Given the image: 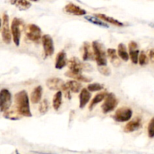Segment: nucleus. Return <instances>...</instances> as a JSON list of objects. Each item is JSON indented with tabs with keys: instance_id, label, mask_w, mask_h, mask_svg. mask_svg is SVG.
<instances>
[{
	"instance_id": "obj_1",
	"label": "nucleus",
	"mask_w": 154,
	"mask_h": 154,
	"mask_svg": "<svg viewBox=\"0 0 154 154\" xmlns=\"http://www.w3.org/2000/svg\"><path fill=\"white\" fill-rule=\"evenodd\" d=\"M15 105L18 112L26 117H31L32 113L29 106V99L28 93L25 90H21L15 94L14 96Z\"/></svg>"
},
{
	"instance_id": "obj_4",
	"label": "nucleus",
	"mask_w": 154,
	"mask_h": 154,
	"mask_svg": "<svg viewBox=\"0 0 154 154\" xmlns=\"http://www.w3.org/2000/svg\"><path fill=\"white\" fill-rule=\"evenodd\" d=\"M25 34L28 39L33 42H38L42 38V32L40 27L35 24H29L25 28Z\"/></svg>"
},
{
	"instance_id": "obj_21",
	"label": "nucleus",
	"mask_w": 154,
	"mask_h": 154,
	"mask_svg": "<svg viewBox=\"0 0 154 154\" xmlns=\"http://www.w3.org/2000/svg\"><path fill=\"white\" fill-rule=\"evenodd\" d=\"M10 3L16 6L19 10L26 11L31 7V3L27 0H10Z\"/></svg>"
},
{
	"instance_id": "obj_37",
	"label": "nucleus",
	"mask_w": 154,
	"mask_h": 154,
	"mask_svg": "<svg viewBox=\"0 0 154 154\" xmlns=\"http://www.w3.org/2000/svg\"><path fill=\"white\" fill-rule=\"evenodd\" d=\"M16 154H20L19 153H18V152L17 151V150H16Z\"/></svg>"
},
{
	"instance_id": "obj_8",
	"label": "nucleus",
	"mask_w": 154,
	"mask_h": 154,
	"mask_svg": "<svg viewBox=\"0 0 154 154\" xmlns=\"http://www.w3.org/2000/svg\"><path fill=\"white\" fill-rule=\"evenodd\" d=\"M132 111L129 108L126 107H122L116 111L114 115V120L117 122L123 123L126 122L132 118Z\"/></svg>"
},
{
	"instance_id": "obj_33",
	"label": "nucleus",
	"mask_w": 154,
	"mask_h": 154,
	"mask_svg": "<svg viewBox=\"0 0 154 154\" xmlns=\"http://www.w3.org/2000/svg\"><path fill=\"white\" fill-rule=\"evenodd\" d=\"M98 69H99V72L105 76H109L111 73V69H110V68L107 67V66H99Z\"/></svg>"
},
{
	"instance_id": "obj_29",
	"label": "nucleus",
	"mask_w": 154,
	"mask_h": 154,
	"mask_svg": "<svg viewBox=\"0 0 154 154\" xmlns=\"http://www.w3.org/2000/svg\"><path fill=\"white\" fill-rule=\"evenodd\" d=\"M49 110V104L46 99H44L42 101L38 107V111L41 114H45Z\"/></svg>"
},
{
	"instance_id": "obj_15",
	"label": "nucleus",
	"mask_w": 154,
	"mask_h": 154,
	"mask_svg": "<svg viewBox=\"0 0 154 154\" xmlns=\"http://www.w3.org/2000/svg\"><path fill=\"white\" fill-rule=\"evenodd\" d=\"M141 127V120L140 118H135V120H131L130 122L127 123L125 126L123 131L126 133H129V132H133L135 131L138 130Z\"/></svg>"
},
{
	"instance_id": "obj_31",
	"label": "nucleus",
	"mask_w": 154,
	"mask_h": 154,
	"mask_svg": "<svg viewBox=\"0 0 154 154\" xmlns=\"http://www.w3.org/2000/svg\"><path fill=\"white\" fill-rule=\"evenodd\" d=\"M138 63L141 66H145L148 63V57L144 51H141L140 53L139 57H138Z\"/></svg>"
},
{
	"instance_id": "obj_22",
	"label": "nucleus",
	"mask_w": 154,
	"mask_h": 154,
	"mask_svg": "<svg viewBox=\"0 0 154 154\" xmlns=\"http://www.w3.org/2000/svg\"><path fill=\"white\" fill-rule=\"evenodd\" d=\"M108 94V93L107 92H102V93H99L98 94H96L93 99V100L91 101V102H90V107H89L90 111H92L94 108L95 106H96L98 104L100 103L102 100H104L106 98Z\"/></svg>"
},
{
	"instance_id": "obj_2",
	"label": "nucleus",
	"mask_w": 154,
	"mask_h": 154,
	"mask_svg": "<svg viewBox=\"0 0 154 154\" xmlns=\"http://www.w3.org/2000/svg\"><path fill=\"white\" fill-rule=\"evenodd\" d=\"M92 48L94 53L95 60L98 66H106L108 62H107L106 53L103 45L98 41H94L92 43Z\"/></svg>"
},
{
	"instance_id": "obj_35",
	"label": "nucleus",
	"mask_w": 154,
	"mask_h": 154,
	"mask_svg": "<svg viewBox=\"0 0 154 154\" xmlns=\"http://www.w3.org/2000/svg\"><path fill=\"white\" fill-rule=\"evenodd\" d=\"M148 57L150 60H153L154 61V48H153V49H151L150 51H149Z\"/></svg>"
},
{
	"instance_id": "obj_27",
	"label": "nucleus",
	"mask_w": 154,
	"mask_h": 154,
	"mask_svg": "<svg viewBox=\"0 0 154 154\" xmlns=\"http://www.w3.org/2000/svg\"><path fill=\"white\" fill-rule=\"evenodd\" d=\"M3 114H4V117L5 118L8 119V120H20V117H22L20 114L18 112L17 110H8V111L3 112Z\"/></svg>"
},
{
	"instance_id": "obj_20",
	"label": "nucleus",
	"mask_w": 154,
	"mask_h": 154,
	"mask_svg": "<svg viewBox=\"0 0 154 154\" xmlns=\"http://www.w3.org/2000/svg\"><path fill=\"white\" fill-rule=\"evenodd\" d=\"M96 17L100 18L101 20H104L105 22L109 23L112 24V25L117 26L120 27V26H124V23H122V22H120V21L114 19V18H113L112 17L107 16V15L104 14H96Z\"/></svg>"
},
{
	"instance_id": "obj_5",
	"label": "nucleus",
	"mask_w": 154,
	"mask_h": 154,
	"mask_svg": "<svg viewBox=\"0 0 154 154\" xmlns=\"http://www.w3.org/2000/svg\"><path fill=\"white\" fill-rule=\"evenodd\" d=\"M2 23V38L5 44H10L11 42V30L9 26V17L6 12L3 13Z\"/></svg>"
},
{
	"instance_id": "obj_16",
	"label": "nucleus",
	"mask_w": 154,
	"mask_h": 154,
	"mask_svg": "<svg viewBox=\"0 0 154 154\" xmlns=\"http://www.w3.org/2000/svg\"><path fill=\"white\" fill-rule=\"evenodd\" d=\"M90 98H91V93L88 89H82L80 93L79 99H80V108H84L87 105V104L90 102Z\"/></svg>"
},
{
	"instance_id": "obj_14",
	"label": "nucleus",
	"mask_w": 154,
	"mask_h": 154,
	"mask_svg": "<svg viewBox=\"0 0 154 154\" xmlns=\"http://www.w3.org/2000/svg\"><path fill=\"white\" fill-rule=\"evenodd\" d=\"M68 64L67 62V56L64 51H60L56 57L55 68L57 69H62L66 67Z\"/></svg>"
},
{
	"instance_id": "obj_10",
	"label": "nucleus",
	"mask_w": 154,
	"mask_h": 154,
	"mask_svg": "<svg viewBox=\"0 0 154 154\" xmlns=\"http://www.w3.org/2000/svg\"><path fill=\"white\" fill-rule=\"evenodd\" d=\"M42 42L45 57H50L53 55L54 53V45L51 36L49 35H44L42 36Z\"/></svg>"
},
{
	"instance_id": "obj_6",
	"label": "nucleus",
	"mask_w": 154,
	"mask_h": 154,
	"mask_svg": "<svg viewBox=\"0 0 154 154\" xmlns=\"http://www.w3.org/2000/svg\"><path fill=\"white\" fill-rule=\"evenodd\" d=\"M118 105V100L114 93H108L106 98L105 99V102L102 105V110L104 114L113 111Z\"/></svg>"
},
{
	"instance_id": "obj_26",
	"label": "nucleus",
	"mask_w": 154,
	"mask_h": 154,
	"mask_svg": "<svg viewBox=\"0 0 154 154\" xmlns=\"http://www.w3.org/2000/svg\"><path fill=\"white\" fill-rule=\"evenodd\" d=\"M118 55L123 61H128L129 59V54H128L127 49L124 44L120 43L118 45V49H117Z\"/></svg>"
},
{
	"instance_id": "obj_11",
	"label": "nucleus",
	"mask_w": 154,
	"mask_h": 154,
	"mask_svg": "<svg viewBox=\"0 0 154 154\" xmlns=\"http://www.w3.org/2000/svg\"><path fill=\"white\" fill-rule=\"evenodd\" d=\"M64 11L71 14L76 15V16H85L87 11L84 9L81 8L79 6L73 4V3H69L66 5L64 8Z\"/></svg>"
},
{
	"instance_id": "obj_13",
	"label": "nucleus",
	"mask_w": 154,
	"mask_h": 154,
	"mask_svg": "<svg viewBox=\"0 0 154 154\" xmlns=\"http://www.w3.org/2000/svg\"><path fill=\"white\" fill-rule=\"evenodd\" d=\"M65 83L59 78H51L46 81V86L51 90H58L62 89Z\"/></svg>"
},
{
	"instance_id": "obj_12",
	"label": "nucleus",
	"mask_w": 154,
	"mask_h": 154,
	"mask_svg": "<svg viewBox=\"0 0 154 154\" xmlns=\"http://www.w3.org/2000/svg\"><path fill=\"white\" fill-rule=\"evenodd\" d=\"M129 57H130L131 61L134 64H138V57H139L140 51L138 50V44L135 42L132 41L129 44Z\"/></svg>"
},
{
	"instance_id": "obj_9",
	"label": "nucleus",
	"mask_w": 154,
	"mask_h": 154,
	"mask_svg": "<svg viewBox=\"0 0 154 154\" xmlns=\"http://www.w3.org/2000/svg\"><path fill=\"white\" fill-rule=\"evenodd\" d=\"M68 67L69 70L76 73H81L83 70H87L88 64H84L76 57H72L68 62Z\"/></svg>"
},
{
	"instance_id": "obj_32",
	"label": "nucleus",
	"mask_w": 154,
	"mask_h": 154,
	"mask_svg": "<svg viewBox=\"0 0 154 154\" xmlns=\"http://www.w3.org/2000/svg\"><path fill=\"white\" fill-rule=\"evenodd\" d=\"M147 132H148V136L150 138H154V117L151 119L149 123L147 126Z\"/></svg>"
},
{
	"instance_id": "obj_24",
	"label": "nucleus",
	"mask_w": 154,
	"mask_h": 154,
	"mask_svg": "<svg viewBox=\"0 0 154 154\" xmlns=\"http://www.w3.org/2000/svg\"><path fill=\"white\" fill-rule=\"evenodd\" d=\"M86 20L87 21H89L91 23L95 24V25H97L99 26L103 27V28H108L109 26L107 24V23H105V21L101 20L100 18L97 17H93V16H85L84 17Z\"/></svg>"
},
{
	"instance_id": "obj_30",
	"label": "nucleus",
	"mask_w": 154,
	"mask_h": 154,
	"mask_svg": "<svg viewBox=\"0 0 154 154\" xmlns=\"http://www.w3.org/2000/svg\"><path fill=\"white\" fill-rule=\"evenodd\" d=\"M104 88V86L102 84H99V83H93V84H90L87 86V89L90 90V92H96L100 91Z\"/></svg>"
},
{
	"instance_id": "obj_3",
	"label": "nucleus",
	"mask_w": 154,
	"mask_h": 154,
	"mask_svg": "<svg viewBox=\"0 0 154 154\" xmlns=\"http://www.w3.org/2000/svg\"><path fill=\"white\" fill-rule=\"evenodd\" d=\"M23 26V22L20 19L17 17H14L12 20L11 26V30L12 38L14 45L17 47L20 45L21 36V29Z\"/></svg>"
},
{
	"instance_id": "obj_23",
	"label": "nucleus",
	"mask_w": 154,
	"mask_h": 154,
	"mask_svg": "<svg viewBox=\"0 0 154 154\" xmlns=\"http://www.w3.org/2000/svg\"><path fill=\"white\" fill-rule=\"evenodd\" d=\"M117 54L118 53H117V51L114 48H108L107 51V54L109 57L110 61L114 66H119V65L120 64V59L117 57Z\"/></svg>"
},
{
	"instance_id": "obj_7",
	"label": "nucleus",
	"mask_w": 154,
	"mask_h": 154,
	"mask_svg": "<svg viewBox=\"0 0 154 154\" xmlns=\"http://www.w3.org/2000/svg\"><path fill=\"white\" fill-rule=\"evenodd\" d=\"M11 94L8 89H2L0 91V111L5 112L10 108L11 105Z\"/></svg>"
},
{
	"instance_id": "obj_36",
	"label": "nucleus",
	"mask_w": 154,
	"mask_h": 154,
	"mask_svg": "<svg viewBox=\"0 0 154 154\" xmlns=\"http://www.w3.org/2000/svg\"><path fill=\"white\" fill-rule=\"evenodd\" d=\"M30 1H32V2H38V1H39V0H30Z\"/></svg>"
},
{
	"instance_id": "obj_34",
	"label": "nucleus",
	"mask_w": 154,
	"mask_h": 154,
	"mask_svg": "<svg viewBox=\"0 0 154 154\" xmlns=\"http://www.w3.org/2000/svg\"><path fill=\"white\" fill-rule=\"evenodd\" d=\"M62 90H63V93H65V96H66V99H72V95H71L72 91H71L70 89L68 87V86L66 85V84H63V86L62 87Z\"/></svg>"
},
{
	"instance_id": "obj_18",
	"label": "nucleus",
	"mask_w": 154,
	"mask_h": 154,
	"mask_svg": "<svg viewBox=\"0 0 154 154\" xmlns=\"http://www.w3.org/2000/svg\"><path fill=\"white\" fill-rule=\"evenodd\" d=\"M65 75L69 77V78H73V79L76 80V81H81V82L89 83L90 82V81H92V78L84 76L81 73H76V72H73L71 70L68 71L67 72H66V73H65Z\"/></svg>"
},
{
	"instance_id": "obj_19",
	"label": "nucleus",
	"mask_w": 154,
	"mask_h": 154,
	"mask_svg": "<svg viewBox=\"0 0 154 154\" xmlns=\"http://www.w3.org/2000/svg\"><path fill=\"white\" fill-rule=\"evenodd\" d=\"M95 58L94 53L92 52L90 45L88 42H84L83 45V60L84 61L92 60Z\"/></svg>"
},
{
	"instance_id": "obj_28",
	"label": "nucleus",
	"mask_w": 154,
	"mask_h": 154,
	"mask_svg": "<svg viewBox=\"0 0 154 154\" xmlns=\"http://www.w3.org/2000/svg\"><path fill=\"white\" fill-rule=\"evenodd\" d=\"M66 84L68 86V87L70 89L71 91L74 93H78V92H80V90H81V87H82L81 83H78L76 81H69Z\"/></svg>"
},
{
	"instance_id": "obj_17",
	"label": "nucleus",
	"mask_w": 154,
	"mask_h": 154,
	"mask_svg": "<svg viewBox=\"0 0 154 154\" xmlns=\"http://www.w3.org/2000/svg\"><path fill=\"white\" fill-rule=\"evenodd\" d=\"M42 93H43V88L42 86H38L35 88H34L30 95V100H31L32 103H38L42 99Z\"/></svg>"
},
{
	"instance_id": "obj_25",
	"label": "nucleus",
	"mask_w": 154,
	"mask_h": 154,
	"mask_svg": "<svg viewBox=\"0 0 154 154\" xmlns=\"http://www.w3.org/2000/svg\"><path fill=\"white\" fill-rule=\"evenodd\" d=\"M63 102V95L61 91H58L56 93V94L53 98V108L55 111H58L62 105Z\"/></svg>"
}]
</instances>
